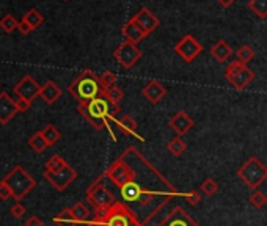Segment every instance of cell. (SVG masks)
Here are the masks:
<instances>
[{"mask_svg": "<svg viewBox=\"0 0 267 226\" xmlns=\"http://www.w3.org/2000/svg\"><path fill=\"white\" fill-rule=\"evenodd\" d=\"M63 2H68V0H63Z\"/></svg>", "mask_w": 267, "mask_h": 226, "instance_id": "ee69618b", "label": "cell"}, {"mask_svg": "<svg viewBox=\"0 0 267 226\" xmlns=\"http://www.w3.org/2000/svg\"><path fill=\"white\" fill-rule=\"evenodd\" d=\"M16 107H17V112H19V113H24V112L29 110L30 102H29V101H25V99H19V97H17V101H16Z\"/></svg>", "mask_w": 267, "mask_h": 226, "instance_id": "f35d334b", "label": "cell"}, {"mask_svg": "<svg viewBox=\"0 0 267 226\" xmlns=\"http://www.w3.org/2000/svg\"><path fill=\"white\" fill-rule=\"evenodd\" d=\"M249 201H250V204H251L255 209H263L264 206L267 204V196L263 194L261 190H255V192H253V194L250 195Z\"/></svg>", "mask_w": 267, "mask_h": 226, "instance_id": "d6a6232c", "label": "cell"}, {"mask_svg": "<svg viewBox=\"0 0 267 226\" xmlns=\"http://www.w3.org/2000/svg\"><path fill=\"white\" fill-rule=\"evenodd\" d=\"M17 112L16 101H13L8 93H0V124H8Z\"/></svg>", "mask_w": 267, "mask_h": 226, "instance_id": "9a60e30c", "label": "cell"}, {"mask_svg": "<svg viewBox=\"0 0 267 226\" xmlns=\"http://www.w3.org/2000/svg\"><path fill=\"white\" fill-rule=\"evenodd\" d=\"M168 126L176 135L183 137L193 128V126H195V121L189 116V113H187L185 110H178L175 115L168 119Z\"/></svg>", "mask_w": 267, "mask_h": 226, "instance_id": "7c38bea8", "label": "cell"}, {"mask_svg": "<svg viewBox=\"0 0 267 226\" xmlns=\"http://www.w3.org/2000/svg\"><path fill=\"white\" fill-rule=\"evenodd\" d=\"M11 196H13V194H11L10 187L3 181H0V199H2V201H6V199L11 198Z\"/></svg>", "mask_w": 267, "mask_h": 226, "instance_id": "74e56055", "label": "cell"}, {"mask_svg": "<svg viewBox=\"0 0 267 226\" xmlns=\"http://www.w3.org/2000/svg\"><path fill=\"white\" fill-rule=\"evenodd\" d=\"M184 199L190 206H198L200 201H201V195H200L198 190H189V192H184Z\"/></svg>", "mask_w": 267, "mask_h": 226, "instance_id": "d590c367", "label": "cell"}, {"mask_svg": "<svg viewBox=\"0 0 267 226\" xmlns=\"http://www.w3.org/2000/svg\"><path fill=\"white\" fill-rule=\"evenodd\" d=\"M39 93H41V86L36 83V81L32 76H25L22 81L15 86V95L19 99H25V101L29 102L38 97Z\"/></svg>", "mask_w": 267, "mask_h": 226, "instance_id": "8fae6325", "label": "cell"}, {"mask_svg": "<svg viewBox=\"0 0 267 226\" xmlns=\"http://www.w3.org/2000/svg\"><path fill=\"white\" fill-rule=\"evenodd\" d=\"M168 203H170V198H165L145 222H140L138 217L135 215V212L128 206V203L117 201L112 208L101 212V214H95V218H93L91 222L98 226H145V225H148L152 220V217H156L159 212L162 210V208H165V204H168Z\"/></svg>", "mask_w": 267, "mask_h": 226, "instance_id": "6da1fadb", "label": "cell"}, {"mask_svg": "<svg viewBox=\"0 0 267 226\" xmlns=\"http://www.w3.org/2000/svg\"><path fill=\"white\" fill-rule=\"evenodd\" d=\"M142 50L137 48V44L129 43V41H124L118 46L113 52V58L117 60V63L121 66L124 69H131L134 68L142 58Z\"/></svg>", "mask_w": 267, "mask_h": 226, "instance_id": "52a82bcc", "label": "cell"}, {"mask_svg": "<svg viewBox=\"0 0 267 226\" xmlns=\"http://www.w3.org/2000/svg\"><path fill=\"white\" fill-rule=\"evenodd\" d=\"M185 149H187V145L179 135H176L175 138H171V140L167 143V151H168L170 154L175 156V157H181L185 152Z\"/></svg>", "mask_w": 267, "mask_h": 226, "instance_id": "7402d4cb", "label": "cell"}, {"mask_svg": "<svg viewBox=\"0 0 267 226\" xmlns=\"http://www.w3.org/2000/svg\"><path fill=\"white\" fill-rule=\"evenodd\" d=\"M102 96H104L109 102H112L113 105H119V102H121L123 97H124V93H123L121 88H119V86L113 85V86H110V88L104 90Z\"/></svg>", "mask_w": 267, "mask_h": 226, "instance_id": "cb8c5ba5", "label": "cell"}, {"mask_svg": "<svg viewBox=\"0 0 267 226\" xmlns=\"http://www.w3.org/2000/svg\"><path fill=\"white\" fill-rule=\"evenodd\" d=\"M68 91L72 97L77 99L79 104L88 102L91 99L102 96L104 93L101 82H99V76H96L90 69L80 72L76 81L68 86Z\"/></svg>", "mask_w": 267, "mask_h": 226, "instance_id": "3957f363", "label": "cell"}, {"mask_svg": "<svg viewBox=\"0 0 267 226\" xmlns=\"http://www.w3.org/2000/svg\"><path fill=\"white\" fill-rule=\"evenodd\" d=\"M2 181L10 187L13 198H15L16 201H21V199L29 195L36 185L35 179H33L29 173L25 171V168L21 167V165H17V167L13 168L8 175L2 179Z\"/></svg>", "mask_w": 267, "mask_h": 226, "instance_id": "277c9868", "label": "cell"}, {"mask_svg": "<svg viewBox=\"0 0 267 226\" xmlns=\"http://www.w3.org/2000/svg\"><path fill=\"white\" fill-rule=\"evenodd\" d=\"M41 134L43 137L46 138V142H48L49 146H53V145H57L60 142V138H62V132H60L55 126H52V124H48L46 128L41 130Z\"/></svg>", "mask_w": 267, "mask_h": 226, "instance_id": "d4e9b609", "label": "cell"}, {"mask_svg": "<svg viewBox=\"0 0 267 226\" xmlns=\"http://www.w3.org/2000/svg\"><path fill=\"white\" fill-rule=\"evenodd\" d=\"M132 21L135 22L137 25H140V27L143 29V32L146 33V35H150V33L154 32L159 25H160V21L159 17L156 15H152V13L146 8V6H143V8H140L135 15L132 16Z\"/></svg>", "mask_w": 267, "mask_h": 226, "instance_id": "4fadbf2b", "label": "cell"}, {"mask_svg": "<svg viewBox=\"0 0 267 226\" xmlns=\"http://www.w3.org/2000/svg\"><path fill=\"white\" fill-rule=\"evenodd\" d=\"M154 226H156V225H154Z\"/></svg>", "mask_w": 267, "mask_h": 226, "instance_id": "f6af8a7d", "label": "cell"}, {"mask_svg": "<svg viewBox=\"0 0 267 226\" xmlns=\"http://www.w3.org/2000/svg\"><path fill=\"white\" fill-rule=\"evenodd\" d=\"M237 178L249 189H258L267 178V167H264L258 157L251 156L245 163L240 165V168L237 170Z\"/></svg>", "mask_w": 267, "mask_h": 226, "instance_id": "8992f818", "label": "cell"}, {"mask_svg": "<svg viewBox=\"0 0 267 226\" xmlns=\"http://www.w3.org/2000/svg\"><path fill=\"white\" fill-rule=\"evenodd\" d=\"M53 222H55V225H58V226H76V225H79L76 222L74 215H72L71 209H63L55 218H53Z\"/></svg>", "mask_w": 267, "mask_h": 226, "instance_id": "484cf974", "label": "cell"}, {"mask_svg": "<svg viewBox=\"0 0 267 226\" xmlns=\"http://www.w3.org/2000/svg\"><path fill=\"white\" fill-rule=\"evenodd\" d=\"M247 68V65L242 63V62H239V60H234V62H231L228 66H226V69H225V77H226V81H231V79H234L240 71H244Z\"/></svg>", "mask_w": 267, "mask_h": 226, "instance_id": "f546056e", "label": "cell"}, {"mask_svg": "<svg viewBox=\"0 0 267 226\" xmlns=\"http://www.w3.org/2000/svg\"><path fill=\"white\" fill-rule=\"evenodd\" d=\"M249 8L259 19L267 17V0H249Z\"/></svg>", "mask_w": 267, "mask_h": 226, "instance_id": "f1b7e54d", "label": "cell"}, {"mask_svg": "<svg viewBox=\"0 0 267 226\" xmlns=\"http://www.w3.org/2000/svg\"><path fill=\"white\" fill-rule=\"evenodd\" d=\"M77 171L71 167V165H66L63 170H60L57 173H50V171H44V178L50 182V185L58 192H63L69 187L77 179Z\"/></svg>", "mask_w": 267, "mask_h": 226, "instance_id": "ba28073f", "label": "cell"}, {"mask_svg": "<svg viewBox=\"0 0 267 226\" xmlns=\"http://www.w3.org/2000/svg\"><path fill=\"white\" fill-rule=\"evenodd\" d=\"M142 95L146 99H148L150 104L157 105L167 96V88H165V85L162 82H159V81H150L142 88Z\"/></svg>", "mask_w": 267, "mask_h": 226, "instance_id": "5bb4252c", "label": "cell"}, {"mask_svg": "<svg viewBox=\"0 0 267 226\" xmlns=\"http://www.w3.org/2000/svg\"><path fill=\"white\" fill-rule=\"evenodd\" d=\"M218 189H220L218 182L212 178H206L204 181L201 182V185H200V192H201V194L206 195V196H214L218 192Z\"/></svg>", "mask_w": 267, "mask_h": 226, "instance_id": "83f0119b", "label": "cell"}, {"mask_svg": "<svg viewBox=\"0 0 267 226\" xmlns=\"http://www.w3.org/2000/svg\"><path fill=\"white\" fill-rule=\"evenodd\" d=\"M233 54H234V52H233L231 46L226 41H223V39H218V41L211 48V55L216 58L218 63L228 62V58H231Z\"/></svg>", "mask_w": 267, "mask_h": 226, "instance_id": "ac0fdd59", "label": "cell"}, {"mask_svg": "<svg viewBox=\"0 0 267 226\" xmlns=\"http://www.w3.org/2000/svg\"><path fill=\"white\" fill-rule=\"evenodd\" d=\"M218 2H220V5L223 6V8H228V6H231L233 3L236 2V0H218Z\"/></svg>", "mask_w": 267, "mask_h": 226, "instance_id": "b9f144b4", "label": "cell"}, {"mask_svg": "<svg viewBox=\"0 0 267 226\" xmlns=\"http://www.w3.org/2000/svg\"><path fill=\"white\" fill-rule=\"evenodd\" d=\"M10 214L15 217V218H22L25 215V208H24V204H21V201H17L16 204H13L11 206V209H10Z\"/></svg>", "mask_w": 267, "mask_h": 226, "instance_id": "8d00e7d4", "label": "cell"}, {"mask_svg": "<svg viewBox=\"0 0 267 226\" xmlns=\"http://www.w3.org/2000/svg\"><path fill=\"white\" fill-rule=\"evenodd\" d=\"M115 124L118 126V129L123 132L124 135H134L135 138H138V140L145 142V138H142L138 134H137V121L134 119L131 115H123L119 119H117Z\"/></svg>", "mask_w": 267, "mask_h": 226, "instance_id": "d6986e66", "label": "cell"}, {"mask_svg": "<svg viewBox=\"0 0 267 226\" xmlns=\"http://www.w3.org/2000/svg\"><path fill=\"white\" fill-rule=\"evenodd\" d=\"M99 82H101L102 90L110 88V86L117 85V74L112 71H104L101 76H99Z\"/></svg>", "mask_w": 267, "mask_h": 226, "instance_id": "836d02e7", "label": "cell"}, {"mask_svg": "<svg viewBox=\"0 0 267 226\" xmlns=\"http://www.w3.org/2000/svg\"><path fill=\"white\" fill-rule=\"evenodd\" d=\"M156 226H200V225L193 220L190 214H187L181 206H176Z\"/></svg>", "mask_w": 267, "mask_h": 226, "instance_id": "30bf717a", "label": "cell"}, {"mask_svg": "<svg viewBox=\"0 0 267 226\" xmlns=\"http://www.w3.org/2000/svg\"><path fill=\"white\" fill-rule=\"evenodd\" d=\"M85 226H98V225H95V223H93V222L90 220V222H88V223H86Z\"/></svg>", "mask_w": 267, "mask_h": 226, "instance_id": "7bdbcfd3", "label": "cell"}, {"mask_svg": "<svg viewBox=\"0 0 267 226\" xmlns=\"http://www.w3.org/2000/svg\"><path fill=\"white\" fill-rule=\"evenodd\" d=\"M253 58H255V50H253L249 44L240 46V48L236 50V60H239V62H242L245 65L251 62Z\"/></svg>", "mask_w": 267, "mask_h": 226, "instance_id": "4dcf8cb0", "label": "cell"}, {"mask_svg": "<svg viewBox=\"0 0 267 226\" xmlns=\"http://www.w3.org/2000/svg\"><path fill=\"white\" fill-rule=\"evenodd\" d=\"M29 146L30 148L35 151V152H38V154H41V152H44L46 149L49 148V145H48V142H46V138L43 137V134H41V130L39 132H35L30 138H29Z\"/></svg>", "mask_w": 267, "mask_h": 226, "instance_id": "603a6c76", "label": "cell"}, {"mask_svg": "<svg viewBox=\"0 0 267 226\" xmlns=\"http://www.w3.org/2000/svg\"><path fill=\"white\" fill-rule=\"evenodd\" d=\"M24 21H25L27 24H29L33 30H35V29H38L39 25H41V24L44 22V17H43L41 15H39L38 10L33 8V10H30V11L24 16Z\"/></svg>", "mask_w": 267, "mask_h": 226, "instance_id": "1f68e13d", "label": "cell"}, {"mask_svg": "<svg viewBox=\"0 0 267 226\" xmlns=\"http://www.w3.org/2000/svg\"><path fill=\"white\" fill-rule=\"evenodd\" d=\"M79 113L88 121L96 130L107 129L110 132L112 140L117 142L115 134L110 129V121H117V115L119 113V105H113L104 96L91 99L88 102H82L77 105Z\"/></svg>", "mask_w": 267, "mask_h": 226, "instance_id": "7a4b0ae2", "label": "cell"}, {"mask_svg": "<svg viewBox=\"0 0 267 226\" xmlns=\"http://www.w3.org/2000/svg\"><path fill=\"white\" fill-rule=\"evenodd\" d=\"M60 96H62V90L58 88V85L55 82L49 81V82H46V85L41 86L39 97H41L46 104H49V105L55 104L60 99Z\"/></svg>", "mask_w": 267, "mask_h": 226, "instance_id": "e0dca14e", "label": "cell"}, {"mask_svg": "<svg viewBox=\"0 0 267 226\" xmlns=\"http://www.w3.org/2000/svg\"><path fill=\"white\" fill-rule=\"evenodd\" d=\"M253 79H255V72L250 68H245L244 71H240L234 79H231L230 83L234 86L236 90L240 91V90H245V86H249L253 82Z\"/></svg>", "mask_w": 267, "mask_h": 226, "instance_id": "ffe728a7", "label": "cell"}, {"mask_svg": "<svg viewBox=\"0 0 267 226\" xmlns=\"http://www.w3.org/2000/svg\"><path fill=\"white\" fill-rule=\"evenodd\" d=\"M71 212H72V215H74L77 223L86 225V223L90 222V209L86 208V206L82 201H79V203H76L74 206H72Z\"/></svg>", "mask_w": 267, "mask_h": 226, "instance_id": "44dd1931", "label": "cell"}, {"mask_svg": "<svg viewBox=\"0 0 267 226\" xmlns=\"http://www.w3.org/2000/svg\"><path fill=\"white\" fill-rule=\"evenodd\" d=\"M66 165H68V162H66L62 156L55 154V156H52L48 162H46V168H44V171L57 173V171H60V170H63V168L66 167Z\"/></svg>", "mask_w": 267, "mask_h": 226, "instance_id": "4316f807", "label": "cell"}, {"mask_svg": "<svg viewBox=\"0 0 267 226\" xmlns=\"http://www.w3.org/2000/svg\"><path fill=\"white\" fill-rule=\"evenodd\" d=\"M25 226H44L43 225V220L36 215H32L25 220Z\"/></svg>", "mask_w": 267, "mask_h": 226, "instance_id": "ab89813d", "label": "cell"}, {"mask_svg": "<svg viewBox=\"0 0 267 226\" xmlns=\"http://www.w3.org/2000/svg\"><path fill=\"white\" fill-rule=\"evenodd\" d=\"M175 52L181 57L185 63H192L203 52V46L197 41L192 35H185L181 41L175 46Z\"/></svg>", "mask_w": 267, "mask_h": 226, "instance_id": "9c48e42d", "label": "cell"}, {"mask_svg": "<svg viewBox=\"0 0 267 226\" xmlns=\"http://www.w3.org/2000/svg\"><path fill=\"white\" fill-rule=\"evenodd\" d=\"M85 196H86V201L95 209V214H101V212L112 208V206L118 201L115 195L104 185V179L101 176L86 189Z\"/></svg>", "mask_w": 267, "mask_h": 226, "instance_id": "5b68a950", "label": "cell"}, {"mask_svg": "<svg viewBox=\"0 0 267 226\" xmlns=\"http://www.w3.org/2000/svg\"><path fill=\"white\" fill-rule=\"evenodd\" d=\"M17 29H19V32L22 33V35H29V33H30V32L33 30V29L30 27V25H29V24H27V22L24 21V19H22L21 22H19V27H17Z\"/></svg>", "mask_w": 267, "mask_h": 226, "instance_id": "60d3db41", "label": "cell"}, {"mask_svg": "<svg viewBox=\"0 0 267 226\" xmlns=\"http://www.w3.org/2000/svg\"><path fill=\"white\" fill-rule=\"evenodd\" d=\"M123 36H124V41H129V43H134V44H138L142 39H145L146 33L143 32V29L137 25L135 22L132 21H128L124 25H123Z\"/></svg>", "mask_w": 267, "mask_h": 226, "instance_id": "2e32d148", "label": "cell"}, {"mask_svg": "<svg viewBox=\"0 0 267 226\" xmlns=\"http://www.w3.org/2000/svg\"><path fill=\"white\" fill-rule=\"evenodd\" d=\"M0 27H2L3 32L11 33L13 30H16L19 27V22L16 21V17L13 15H6L2 21H0Z\"/></svg>", "mask_w": 267, "mask_h": 226, "instance_id": "e575fe53", "label": "cell"}]
</instances>
